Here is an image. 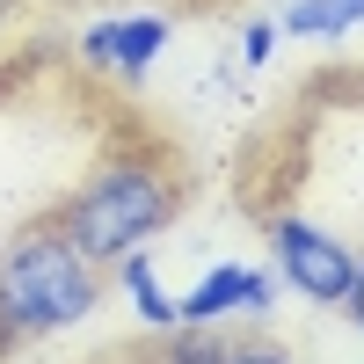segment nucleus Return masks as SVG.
Listing matches in <instances>:
<instances>
[{"label": "nucleus", "instance_id": "1", "mask_svg": "<svg viewBox=\"0 0 364 364\" xmlns=\"http://www.w3.org/2000/svg\"><path fill=\"white\" fill-rule=\"evenodd\" d=\"M175 211H182V175L161 154H117L58 204V233H66L87 262L109 269L117 255L161 240L175 226Z\"/></svg>", "mask_w": 364, "mask_h": 364}, {"label": "nucleus", "instance_id": "2", "mask_svg": "<svg viewBox=\"0 0 364 364\" xmlns=\"http://www.w3.org/2000/svg\"><path fill=\"white\" fill-rule=\"evenodd\" d=\"M102 299V262H87L66 233L51 226H22L0 248V343H37L58 336L95 314Z\"/></svg>", "mask_w": 364, "mask_h": 364}, {"label": "nucleus", "instance_id": "3", "mask_svg": "<svg viewBox=\"0 0 364 364\" xmlns=\"http://www.w3.org/2000/svg\"><path fill=\"white\" fill-rule=\"evenodd\" d=\"M269 269H277V284H284V291L314 299V306H343L357 255H350V248H343V240L328 233V226L277 211V219H269Z\"/></svg>", "mask_w": 364, "mask_h": 364}, {"label": "nucleus", "instance_id": "4", "mask_svg": "<svg viewBox=\"0 0 364 364\" xmlns=\"http://www.w3.org/2000/svg\"><path fill=\"white\" fill-rule=\"evenodd\" d=\"M168 37H175V22H168V15H102V22H87V29H80V58L139 87L146 73L161 66Z\"/></svg>", "mask_w": 364, "mask_h": 364}, {"label": "nucleus", "instance_id": "5", "mask_svg": "<svg viewBox=\"0 0 364 364\" xmlns=\"http://www.w3.org/2000/svg\"><path fill=\"white\" fill-rule=\"evenodd\" d=\"M248 277H255V262H211L204 277L175 299L182 328H211V321H226V314H248Z\"/></svg>", "mask_w": 364, "mask_h": 364}, {"label": "nucleus", "instance_id": "6", "mask_svg": "<svg viewBox=\"0 0 364 364\" xmlns=\"http://www.w3.org/2000/svg\"><path fill=\"white\" fill-rule=\"evenodd\" d=\"M109 269H117V284H124L132 314H139L146 328H161V336H175V328H182V314H175V299H168V284H161V269H154V255H146V248L117 255Z\"/></svg>", "mask_w": 364, "mask_h": 364}, {"label": "nucleus", "instance_id": "7", "mask_svg": "<svg viewBox=\"0 0 364 364\" xmlns=\"http://www.w3.org/2000/svg\"><path fill=\"white\" fill-rule=\"evenodd\" d=\"M284 37H350V29H364V0H291L284 8Z\"/></svg>", "mask_w": 364, "mask_h": 364}, {"label": "nucleus", "instance_id": "8", "mask_svg": "<svg viewBox=\"0 0 364 364\" xmlns=\"http://www.w3.org/2000/svg\"><path fill=\"white\" fill-rule=\"evenodd\" d=\"M219 357H226V336H219V321H211V328H175L161 364H219Z\"/></svg>", "mask_w": 364, "mask_h": 364}, {"label": "nucleus", "instance_id": "9", "mask_svg": "<svg viewBox=\"0 0 364 364\" xmlns=\"http://www.w3.org/2000/svg\"><path fill=\"white\" fill-rule=\"evenodd\" d=\"M277 44H284V29L269 22V15H255L248 29H240V58H248V66H269V58H277Z\"/></svg>", "mask_w": 364, "mask_h": 364}, {"label": "nucleus", "instance_id": "10", "mask_svg": "<svg viewBox=\"0 0 364 364\" xmlns=\"http://www.w3.org/2000/svg\"><path fill=\"white\" fill-rule=\"evenodd\" d=\"M219 364H291V357H284V350H269V343H226Z\"/></svg>", "mask_w": 364, "mask_h": 364}, {"label": "nucleus", "instance_id": "11", "mask_svg": "<svg viewBox=\"0 0 364 364\" xmlns=\"http://www.w3.org/2000/svg\"><path fill=\"white\" fill-rule=\"evenodd\" d=\"M343 314H350V328L364 336V255H357V269H350V291H343Z\"/></svg>", "mask_w": 364, "mask_h": 364}]
</instances>
